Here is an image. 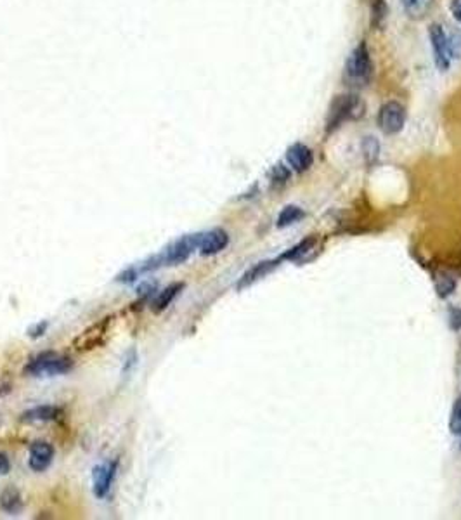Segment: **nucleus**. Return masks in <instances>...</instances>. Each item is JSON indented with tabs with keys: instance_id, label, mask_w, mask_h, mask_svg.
<instances>
[{
	"instance_id": "a211bd4d",
	"label": "nucleus",
	"mask_w": 461,
	"mask_h": 520,
	"mask_svg": "<svg viewBox=\"0 0 461 520\" xmlns=\"http://www.w3.org/2000/svg\"><path fill=\"white\" fill-rule=\"evenodd\" d=\"M109 323H112V318H105V321H101L98 326H94L95 333H91V330L86 331V333H83V337H80L79 340H76V342H82V345H83L80 350H87V349H92V347L98 345L99 342L95 340V337H101V335H105L106 328H108Z\"/></svg>"
},
{
	"instance_id": "20e7f679",
	"label": "nucleus",
	"mask_w": 461,
	"mask_h": 520,
	"mask_svg": "<svg viewBox=\"0 0 461 520\" xmlns=\"http://www.w3.org/2000/svg\"><path fill=\"white\" fill-rule=\"evenodd\" d=\"M200 239H201V232H194V234H186L182 238L175 239V241L171 243L167 248L163 250L161 253H158V259L161 262V267L165 265H179L184 264L187 259L191 257V253L194 250H198L200 246Z\"/></svg>"
},
{
	"instance_id": "9d476101",
	"label": "nucleus",
	"mask_w": 461,
	"mask_h": 520,
	"mask_svg": "<svg viewBox=\"0 0 461 520\" xmlns=\"http://www.w3.org/2000/svg\"><path fill=\"white\" fill-rule=\"evenodd\" d=\"M62 415V409L59 406L54 404H42L35 406V408L27 409V411L21 415V422L27 423H44V422H54L59 416Z\"/></svg>"
},
{
	"instance_id": "b1692460",
	"label": "nucleus",
	"mask_w": 461,
	"mask_h": 520,
	"mask_svg": "<svg viewBox=\"0 0 461 520\" xmlns=\"http://www.w3.org/2000/svg\"><path fill=\"white\" fill-rule=\"evenodd\" d=\"M449 324H451L453 330H460L461 328V309L453 307L449 311Z\"/></svg>"
},
{
	"instance_id": "9b49d317",
	"label": "nucleus",
	"mask_w": 461,
	"mask_h": 520,
	"mask_svg": "<svg viewBox=\"0 0 461 520\" xmlns=\"http://www.w3.org/2000/svg\"><path fill=\"white\" fill-rule=\"evenodd\" d=\"M286 160H288L295 172H305L312 165V151L305 145L297 142V145L288 147Z\"/></svg>"
},
{
	"instance_id": "a878e982",
	"label": "nucleus",
	"mask_w": 461,
	"mask_h": 520,
	"mask_svg": "<svg viewBox=\"0 0 461 520\" xmlns=\"http://www.w3.org/2000/svg\"><path fill=\"white\" fill-rule=\"evenodd\" d=\"M135 364H138V352H135V350H131V352L127 354V359H125L123 371H131Z\"/></svg>"
},
{
	"instance_id": "6ab92c4d",
	"label": "nucleus",
	"mask_w": 461,
	"mask_h": 520,
	"mask_svg": "<svg viewBox=\"0 0 461 520\" xmlns=\"http://www.w3.org/2000/svg\"><path fill=\"white\" fill-rule=\"evenodd\" d=\"M387 18V4L385 0H373L371 2V23L373 27H382Z\"/></svg>"
},
{
	"instance_id": "4be33fe9",
	"label": "nucleus",
	"mask_w": 461,
	"mask_h": 520,
	"mask_svg": "<svg viewBox=\"0 0 461 520\" xmlns=\"http://www.w3.org/2000/svg\"><path fill=\"white\" fill-rule=\"evenodd\" d=\"M449 430L455 435H461V397L453 406L451 418H449Z\"/></svg>"
},
{
	"instance_id": "cd10ccee",
	"label": "nucleus",
	"mask_w": 461,
	"mask_h": 520,
	"mask_svg": "<svg viewBox=\"0 0 461 520\" xmlns=\"http://www.w3.org/2000/svg\"><path fill=\"white\" fill-rule=\"evenodd\" d=\"M9 468H11L9 458H7L6 455H2V453H0V475H6L7 472H9Z\"/></svg>"
},
{
	"instance_id": "dca6fc26",
	"label": "nucleus",
	"mask_w": 461,
	"mask_h": 520,
	"mask_svg": "<svg viewBox=\"0 0 461 520\" xmlns=\"http://www.w3.org/2000/svg\"><path fill=\"white\" fill-rule=\"evenodd\" d=\"M314 245H316V238H305L304 241L298 243L297 246H293V248H290L288 252L283 253V255L279 257V260H300L302 257L307 255V253L314 248Z\"/></svg>"
},
{
	"instance_id": "2eb2a0df",
	"label": "nucleus",
	"mask_w": 461,
	"mask_h": 520,
	"mask_svg": "<svg viewBox=\"0 0 461 520\" xmlns=\"http://www.w3.org/2000/svg\"><path fill=\"white\" fill-rule=\"evenodd\" d=\"M434 0H403L404 13L411 20H423L432 11Z\"/></svg>"
},
{
	"instance_id": "f8f14e48",
	"label": "nucleus",
	"mask_w": 461,
	"mask_h": 520,
	"mask_svg": "<svg viewBox=\"0 0 461 520\" xmlns=\"http://www.w3.org/2000/svg\"><path fill=\"white\" fill-rule=\"evenodd\" d=\"M182 288H184V283H172V285H168L167 288L161 290L160 293L156 295V298L153 300V304H151L153 312H156L158 314V312L165 311V309H167L168 305L175 300V297L180 293V290Z\"/></svg>"
},
{
	"instance_id": "f03ea898",
	"label": "nucleus",
	"mask_w": 461,
	"mask_h": 520,
	"mask_svg": "<svg viewBox=\"0 0 461 520\" xmlns=\"http://www.w3.org/2000/svg\"><path fill=\"white\" fill-rule=\"evenodd\" d=\"M373 75V62L366 42H361L350 54L345 66V76L352 86H366Z\"/></svg>"
},
{
	"instance_id": "7ed1b4c3",
	"label": "nucleus",
	"mask_w": 461,
	"mask_h": 520,
	"mask_svg": "<svg viewBox=\"0 0 461 520\" xmlns=\"http://www.w3.org/2000/svg\"><path fill=\"white\" fill-rule=\"evenodd\" d=\"M73 368V361L69 357L59 356L54 352H42L33 357L25 366V373L29 376H56L68 373Z\"/></svg>"
},
{
	"instance_id": "0eeeda50",
	"label": "nucleus",
	"mask_w": 461,
	"mask_h": 520,
	"mask_svg": "<svg viewBox=\"0 0 461 520\" xmlns=\"http://www.w3.org/2000/svg\"><path fill=\"white\" fill-rule=\"evenodd\" d=\"M429 36L430 42H432V51H434V59L435 65L441 72H448L449 66H451V53H449V44H448V35L442 29L441 25H432L429 28Z\"/></svg>"
},
{
	"instance_id": "1a4fd4ad",
	"label": "nucleus",
	"mask_w": 461,
	"mask_h": 520,
	"mask_svg": "<svg viewBox=\"0 0 461 520\" xmlns=\"http://www.w3.org/2000/svg\"><path fill=\"white\" fill-rule=\"evenodd\" d=\"M229 245V234H227L224 229H212L208 232H201V239H200V250L201 255L208 257V255H215V253L222 252L226 246Z\"/></svg>"
},
{
	"instance_id": "4468645a",
	"label": "nucleus",
	"mask_w": 461,
	"mask_h": 520,
	"mask_svg": "<svg viewBox=\"0 0 461 520\" xmlns=\"http://www.w3.org/2000/svg\"><path fill=\"white\" fill-rule=\"evenodd\" d=\"M0 508L9 515L20 514L21 508H23V498H21L20 491H16V489H6V491L0 494Z\"/></svg>"
},
{
	"instance_id": "393cba45",
	"label": "nucleus",
	"mask_w": 461,
	"mask_h": 520,
	"mask_svg": "<svg viewBox=\"0 0 461 520\" xmlns=\"http://www.w3.org/2000/svg\"><path fill=\"white\" fill-rule=\"evenodd\" d=\"M288 177H290V172L286 171V168L283 167V165H278V167H276L274 171H272V180H276V182H285V180L288 179Z\"/></svg>"
},
{
	"instance_id": "6e6552de",
	"label": "nucleus",
	"mask_w": 461,
	"mask_h": 520,
	"mask_svg": "<svg viewBox=\"0 0 461 520\" xmlns=\"http://www.w3.org/2000/svg\"><path fill=\"white\" fill-rule=\"evenodd\" d=\"M54 446L49 444L46 441L33 442L32 448H29V456H28V467L33 472L40 474V472H46L51 467V463L54 462Z\"/></svg>"
},
{
	"instance_id": "bb28decb",
	"label": "nucleus",
	"mask_w": 461,
	"mask_h": 520,
	"mask_svg": "<svg viewBox=\"0 0 461 520\" xmlns=\"http://www.w3.org/2000/svg\"><path fill=\"white\" fill-rule=\"evenodd\" d=\"M451 14L456 21L461 25V0H453L451 2Z\"/></svg>"
},
{
	"instance_id": "423d86ee",
	"label": "nucleus",
	"mask_w": 461,
	"mask_h": 520,
	"mask_svg": "<svg viewBox=\"0 0 461 520\" xmlns=\"http://www.w3.org/2000/svg\"><path fill=\"white\" fill-rule=\"evenodd\" d=\"M378 127L383 134L392 135L403 131L406 124V109L401 102L389 101L380 108L378 112Z\"/></svg>"
},
{
	"instance_id": "aec40b11",
	"label": "nucleus",
	"mask_w": 461,
	"mask_h": 520,
	"mask_svg": "<svg viewBox=\"0 0 461 520\" xmlns=\"http://www.w3.org/2000/svg\"><path fill=\"white\" fill-rule=\"evenodd\" d=\"M363 154L368 164H373L380 154V145L375 138H364L363 141Z\"/></svg>"
},
{
	"instance_id": "412c9836",
	"label": "nucleus",
	"mask_w": 461,
	"mask_h": 520,
	"mask_svg": "<svg viewBox=\"0 0 461 520\" xmlns=\"http://www.w3.org/2000/svg\"><path fill=\"white\" fill-rule=\"evenodd\" d=\"M435 288H437L439 297H448V295H451L455 291L456 283L449 276H439L437 281H435Z\"/></svg>"
},
{
	"instance_id": "5701e85b",
	"label": "nucleus",
	"mask_w": 461,
	"mask_h": 520,
	"mask_svg": "<svg viewBox=\"0 0 461 520\" xmlns=\"http://www.w3.org/2000/svg\"><path fill=\"white\" fill-rule=\"evenodd\" d=\"M448 44L451 58H461V32H453L448 36Z\"/></svg>"
},
{
	"instance_id": "f3484780",
	"label": "nucleus",
	"mask_w": 461,
	"mask_h": 520,
	"mask_svg": "<svg viewBox=\"0 0 461 520\" xmlns=\"http://www.w3.org/2000/svg\"><path fill=\"white\" fill-rule=\"evenodd\" d=\"M305 217V212L300 206L288 205L283 208V212L278 217V227H288L291 224H297L298 220H302Z\"/></svg>"
},
{
	"instance_id": "39448f33",
	"label": "nucleus",
	"mask_w": 461,
	"mask_h": 520,
	"mask_svg": "<svg viewBox=\"0 0 461 520\" xmlns=\"http://www.w3.org/2000/svg\"><path fill=\"white\" fill-rule=\"evenodd\" d=\"M118 474V460H106L92 470V493L98 500H105L113 488Z\"/></svg>"
},
{
	"instance_id": "f257e3e1",
	"label": "nucleus",
	"mask_w": 461,
	"mask_h": 520,
	"mask_svg": "<svg viewBox=\"0 0 461 520\" xmlns=\"http://www.w3.org/2000/svg\"><path fill=\"white\" fill-rule=\"evenodd\" d=\"M366 113V105L357 95L344 94L337 95L330 106L326 120V132H333L347 120H357Z\"/></svg>"
},
{
	"instance_id": "ddd939ff",
	"label": "nucleus",
	"mask_w": 461,
	"mask_h": 520,
	"mask_svg": "<svg viewBox=\"0 0 461 520\" xmlns=\"http://www.w3.org/2000/svg\"><path fill=\"white\" fill-rule=\"evenodd\" d=\"M278 260H269V262H259V264L255 265V267H252L250 271H246L245 274H243V278L239 279L238 283V288H245V286L252 285V283L259 281V279L262 278V276H265L267 272H271L272 269L278 265Z\"/></svg>"
}]
</instances>
